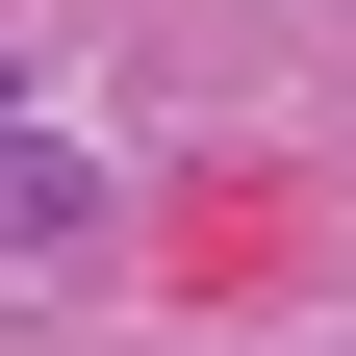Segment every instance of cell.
<instances>
[{"instance_id": "1", "label": "cell", "mask_w": 356, "mask_h": 356, "mask_svg": "<svg viewBox=\"0 0 356 356\" xmlns=\"http://www.w3.org/2000/svg\"><path fill=\"white\" fill-rule=\"evenodd\" d=\"M0 254H26V280L102 254V153H76V127H0Z\"/></svg>"}]
</instances>
